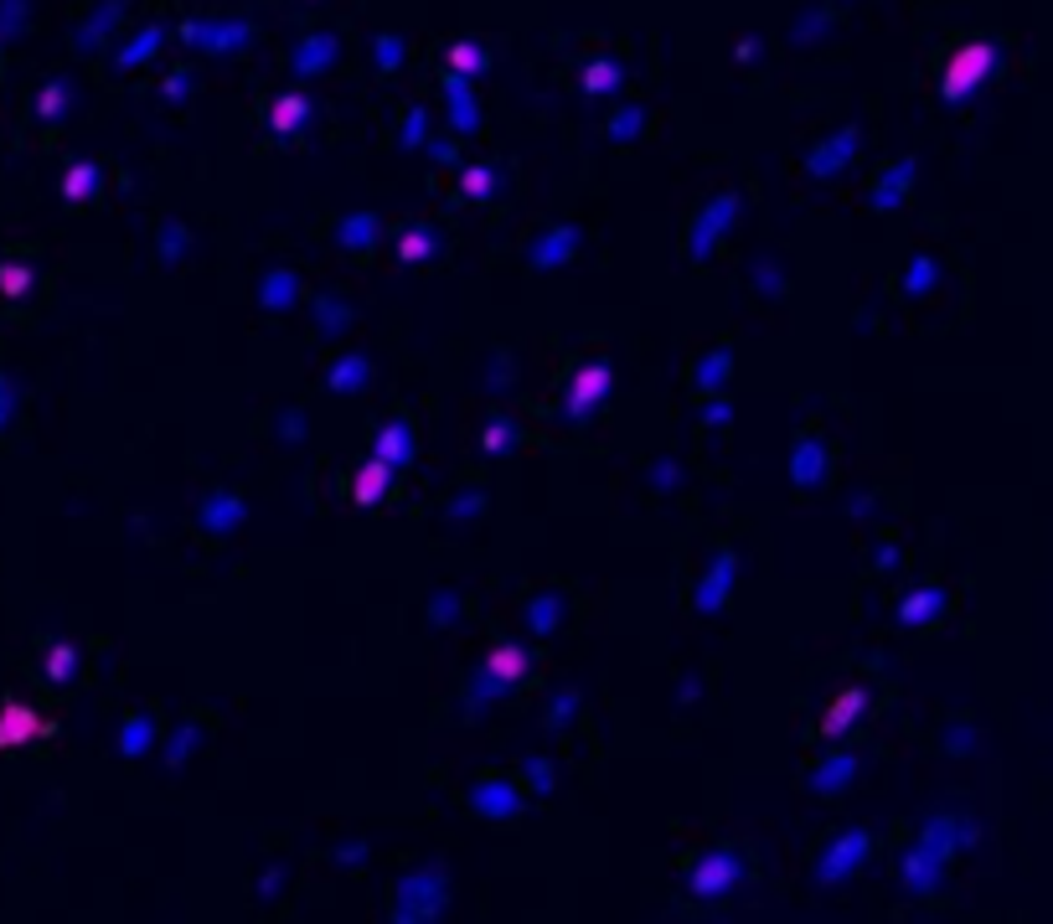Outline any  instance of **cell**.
I'll return each mask as SVG.
<instances>
[{
    "label": "cell",
    "instance_id": "cell-1",
    "mask_svg": "<svg viewBox=\"0 0 1053 924\" xmlns=\"http://www.w3.org/2000/svg\"><path fill=\"white\" fill-rule=\"evenodd\" d=\"M449 909V873L445 863H419L409 867L398 884H392V899H388V914L398 924H429Z\"/></svg>",
    "mask_w": 1053,
    "mask_h": 924
},
{
    "label": "cell",
    "instance_id": "cell-2",
    "mask_svg": "<svg viewBox=\"0 0 1053 924\" xmlns=\"http://www.w3.org/2000/svg\"><path fill=\"white\" fill-rule=\"evenodd\" d=\"M743 217V192H718V197H707L698 207V217L687 222L682 233V264H707L713 248H718L728 228Z\"/></svg>",
    "mask_w": 1053,
    "mask_h": 924
},
{
    "label": "cell",
    "instance_id": "cell-3",
    "mask_svg": "<svg viewBox=\"0 0 1053 924\" xmlns=\"http://www.w3.org/2000/svg\"><path fill=\"white\" fill-rule=\"evenodd\" d=\"M868 852H873V831H868V826H847V831H837V837L816 852V863H811L816 888H842L847 878H858L862 863H868Z\"/></svg>",
    "mask_w": 1053,
    "mask_h": 924
},
{
    "label": "cell",
    "instance_id": "cell-4",
    "mask_svg": "<svg viewBox=\"0 0 1053 924\" xmlns=\"http://www.w3.org/2000/svg\"><path fill=\"white\" fill-rule=\"evenodd\" d=\"M743 878V847H713V852H702L698 863L687 867V893L692 899H723V893H734Z\"/></svg>",
    "mask_w": 1053,
    "mask_h": 924
},
{
    "label": "cell",
    "instance_id": "cell-5",
    "mask_svg": "<svg viewBox=\"0 0 1053 924\" xmlns=\"http://www.w3.org/2000/svg\"><path fill=\"white\" fill-rule=\"evenodd\" d=\"M465 806L475 811V816H486V822H517L526 811V786L522 780H511V775H481V780H470L465 790Z\"/></svg>",
    "mask_w": 1053,
    "mask_h": 924
},
{
    "label": "cell",
    "instance_id": "cell-6",
    "mask_svg": "<svg viewBox=\"0 0 1053 924\" xmlns=\"http://www.w3.org/2000/svg\"><path fill=\"white\" fill-rule=\"evenodd\" d=\"M52 733H58V724H52L41 708L21 703V697H5V703H0V754H16V749L47 744Z\"/></svg>",
    "mask_w": 1053,
    "mask_h": 924
},
{
    "label": "cell",
    "instance_id": "cell-7",
    "mask_svg": "<svg viewBox=\"0 0 1053 924\" xmlns=\"http://www.w3.org/2000/svg\"><path fill=\"white\" fill-rule=\"evenodd\" d=\"M609 388H615V373H609V362H584L579 373L568 377V388H564V418L568 424H584V418H594V409L609 398Z\"/></svg>",
    "mask_w": 1053,
    "mask_h": 924
},
{
    "label": "cell",
    "instance_id": "cell-8",
    "mask_svg": "<svg viewBox=\"0 0 1053 924\" xmlns=\"http://www.w3.org/2000/svg\"><path fill=\"white\" fill-rule=\"evenodd\" d=\"M992 62H996V52L987 47V41H966L956 58L945 62V78H940V99H945V104H960L966 94H976V88H981V78L992 73Z\"/></svg>",
    "mask_w": 1053,
    "mask_h": 924
},
{
    "label": "cell",
    "instance_id": "cell-9",
    "mask_svg": "<svg viewBox=\"0 0 1053 924\" xmlns=\"http://www.w3.org/2000/svg\"><path fill=\"white\" fill-rule=\"evenodd\" d=\"M868 708H873V688H862V682L858 688H842L837 697H832V708L821 713V724L811 728V739H816V744H837V739H847V733L868 718Z\"/></svg>",
    "mask_w": 1053,
    "mask_h": 924
},
{
    "label": "cell",
    "instance_id": "cell-10",
    "mask_svg": "<svg viewBox=\"0 0 1053 924\" xmlns=\"http://www.w3.org/2000/svg\"><path fill=\"white\" fill-rule=\"evenodd\" d=\"M734 579H739V552L734 548H718L713 552V563H707V573L698 579V589H692V615H718L723 605H728V594H734Z\"/></svg>",
    "mask_w": 1053,
    "mask_h": 924
},
{
    "label": "cell",
    "instance_id": "cell-11",
    "mask_svg": "<svg viewBox=\"0 0 1053 924\" xmlns=\"http://www.w3.org/2000/svg\"><path fill=\"white\" fill-rule=\"evenodd\" d=\"M196 532H207V537H233L243 522H249V501L238 491H228V486H213V491L196 501V512H192Z\"/></svg>",
    "mask_w": 1053,
    "mask_h": 924
},
{
    "label": "cell",
    "instance_id": "cell-12",
    "mask_svg": "<svg viewBox=\"0 0 1053 924\" xmlns=\"http://www.w3.org/2000/svg\"><path fill=\"white\" fill-rule=\"evenodd\" d=\"M579 243H584V233L573 222H553V228H543L526 243V269L532 275H553V269H564L568 258L579 254Z\"/></svg>",
    "mask_w": 1053,
    "mask_h": 924
},
{
    "label": "cell",
    "instance_id": "cell-13",
    "mask_svg": "<svg viewBox=\"0 0 1053 924\" xmlns=\"http://www.w3.org/2000/svg\"><path fill=\"white\" fill-rule=\"evenodd\" d=\"M826 475H832V445L821 434H800L796 450H790V486L811 496L826 486Z\"/></svg>",
    "mask_w": 1053,
    "mask_h": 924
},
{
    "label": "cell",
    "instance_id": "cell-14",
    "mask_svg": "<svg viewBox=\"0 0 1053 924\" xmlns=\"http://www.w3.org/2000/svg\"><path fill=\"white\" fill-rule=\"evenodd\" d=\"M858 769H862V754H852V749H832L826 759H816V765L800 775V786L811 790V795H842V790L858 780Z\"/></svg>",
    "mask_w": 1053,
    "mask_h": 924
},
{
    "label": "cell",
    "instance_id": "cell-15",
    "mask_svg": "<svg viewBox=\"0 0 1053 924\" xmlns=\"http://www.w3.org/2000/svg\"><path fill=\"white\" fill-rule=\"evenodd\" d=\"M858 150H862V130L858 124H847V130H837L832 139H821L816 150L806 156V177L832 181L837 171H847V160H858Z\"/></svg>",
    "mask_w": 1053,
    "mask_h": 924
},
{
    "label": "cell",
    "instance_id": "cell-16",
    "mask_svg": "<svg viewBox=\"0 0 1053 924\" xmlns=\"http://www.w3.org/2000/svg\"><path fill=\"white\" fill-rule=\"evenodd\" d=\"M331 238H336V248H341V254L367 258L372 248H377V238H383V217H377V212H347L331 228Z\"/></svg>",
    "mask_w": 1053,
    "mask_h": 924
},
{
    "label": "cell",
    "instance_id": "cell-17",
    "mask_svg": "<svg viewBox=\"0 0 1053 924\" xmlns=\"http://www.w3.org/2000/svg\"><path fill=\"white\" fill-rule=\"evenodd\" d=\"M372 388V356L367 352H347L326 367V393L336 398H362Z\"/></svg>",
    "mask_w": 1053,
    "mask_h": 924
},
{
    "label": "cell",
    "instance_id": "cell-18",
    "mask_svg": "<svg viewBox=\"0 0 1053 924\" xmlns=\"http://www.w3.org/2000/svg\"><path fill=\"white\" fill-rule=\"evenodd\" d=\"M945 610H951V594L935 589V584H924V589L904 594L894 615H898V625H904V630H924V625H935Z\"/></svg>",
    "mask_w": 1053,
    "mask_h": 924
},
{
    "label": "cell",
    "instance_id": "cell-19",
    "mask_svg": "<svg viewBox=\"0 0 1053 924\" xmlns=\"http://www.w3.org/2000/svg\"><path fill=\"white\" fill-rule=\"evenodd\" d=\"M392 465L388 460H377V454H367L356 471H351V501L356 507H383L388 501V491H392Z\"/></svg>",
    "mask_w": 1053,
    "mask_h": 924
},
{
    "label": "cell",
    "instance_id": "cell-20",
    "mask_svg": "<svg viewBox=\"0 0 1053 924\" xmlns=\"http://www.w3.org/2000/svg\"><path fill=\"white\" fill-rule=\"evenodd\" d=\"M413 450H419V439H413V424H409V418H388L383 429L372 434V454H377V460H388L392 471H409V465H413Z\"/></svg>",
    "mask_w": 1053,
    "mask_h": 924
},
{
    "label": "cell",
    "instance_id": "cell-21",
    "mask_svg": "<svg viewBox=\"0 0 1053 924\" xmlns=\"http://www.w3.org/2000/svg\"><path fill=\"white\" fill-rule=\"evenodd\" d=\"M160 744V724H156V713H124V724H119L114 733V749H119V759H140V754H150V749Z\"/></svg>",
    "mask_w": 1053,
    "mask_h": 924
},
{
    "label": "cell",
    "instance_id": "cell-22",
    "mask_svg": "<svg viewBox=\"0 0 1053 924\" xmlns=\"http://www.w3.org/2000/svg\"><path fill=\"white\" fill-rule=\"evenodd\" d=\"M37 671H41V682L47 688H73L78 682V671H83V651L73 646V641H52V646L37 656Z\"/></svg>",
    "mask_w": 1053,
    "mask_h": 924
},
{
    "label": "cell",
    "instance_id": "cell-23",
    "mask_svg": "<svg viewBox=\"0 0 1053 924\" xmlns=\"http://www.w3.org/2000/svg\"><path fill=\"white\" fill-rule=\"evenodd\" d=\"M915 171L919 166L909 156L898 160V166H888V171L873 181V202H868V207H873V212H894V207H904L909 192H915Z\"/></svg>",
    "mask_w": 1053,
    "mask_h": 924
},
{
    "label": "cell",
    "instance_id": "cell-24",
    "mask_svg": "<svg viewBox=\"0 0 1053 924\" xmlns=\"http://www.w3.org/2000/svg\"><path fill=\"white\" fill-rule=\"evenodd\" d=\"M486 671L496 677V682L517 688V682H526V677H532V651H526L522 641H496V646L486 651Z\"/></svg>",
    "mask_w": 1053,
    "mask_h": 924
},
{
    "label": "cell",
    "instance_id": "cell-25",
    "mask_svg": "<svg viewBox=\"0 0 1053 924\" xmlns=\"http://www.w3.org/2000/svg\"><path fill=\"white\" fill-rule=\"evenodd\" d=\"M37 264L32 258H21V254H5L0 258V300L5 305H26V300L37 295Z\"/></svg>",
    "mask_w": 1053,
    "mask_h": 924
},
{
    "label": "cell",
    "instance_id": "cell-26",
    "mask_svg": "<svg viewBox=\"0 0 1053 924\" xmlns=\"http://www.w3.org/2000/svg\"><path fill=\"white\" fill-rule=\"evenodd\" d=\"M564 620H568V594L564 589H543V594H532V599H526V630H532L537 641L558 635Z\"/></svg>",
    "mask_w": 1053,
    "mask_h": 924
},
{
    "label": "cell",
    "instance_id": "cell-27",
    "mask_svg": "<svg viewBox=\"0 0 1053 924\" xmlns=\"http://www.w3.org/2000/svg\"><path fill=\"white\" fill-rule=\"evenodd\" d=\"M311 320H315V341H341V336L356 326V315H351V300H341V295H315Z\"/></svg>",
    "mask_w": 1053,
    "mask_h": 924
},
{
    "label": "cell",
    "instance_id": "cell-28",
    "mask_svg": "<svg viewBox=\"0 0 1053 924\" xmlns=\"http://www.w3.org/2000/svg\"><path fill=\"white\" fill-rule=\"evenodd\" d=\"M728 377H734V352L718 346V352H707L692 362V393L707 398V393H723L728 388Z\"/></svg>",
    "mask_w": 1053,
    "mask_h": 924
},
{
    "label": "cell",
    "instance_id": "cell-29",
    "mask_svg": "<svg viewBox=\"0 0 1053 924\" xmlns=\"http://www.w3.org/2000/svg\"><path fill=\"white\" fill-rule=\"evenodd\" d=\"M294 300H300V275L294 269H269V275L258 279V305L269 315L294 311Z\"/></svg>",
    "mask_w": 1053,
    "mask_h": 924
},
{
    "label": "cell",
    "instance_id": "cell-30",
    "mask_svg": "<svg viewBox=\"0 0 1053 924\" xmlns=\"http://www.w3.org/2000/svg\"><path fill=\"white\" fill-rule=\"evenodd\" d=\"M935 284H940V264H935L930 254H915V258H909V264H904V269L894 275V290H898L904 300H924L930 290H935Z\"/></svg>",
    "mask_w": 1053,
    "mask_h": 924
},
{
    "label": "cell",
    "instance_id": "cell-31",
    "mask_svg": "<svg viewBox=\"0 0 1053 924\" xmlns=\"http://www.w3.org/2000/svg\"><path fill=\"white\" fill-rule=\"evenodd\" d=\"M392 254H398V264H429L439 254V233L424 228V222H409V228H398V238H392Z\"/></svg>",
    "mask_w": 1053,
    "mask_h": 924
},
{
    "label": "cell",
    "instance_id": "cell-32",
    "mask_svg": "<svg viewBox=\"0 0 1053 924\" xmlns=\"http://www.w3.org/2000/svg\"><path fill=\"white\" fill-rule=\"evenodd\" d=\"M517 439H522V429H517L511 413H491L486 424H481V450H486L491 460H507V454L517 450Z\"/></svg>",
    "mask_w": 1053,
    "mask_h": 924
},
{
    "label": "cell",
    "instance_id": "cell-33",
    "mask_svg": "<svg viewBox=\"0 0 1053 924\" xmlns=\"http://www.w3.org/2000/svg\"><path fill=\"white\" fill-rule=\"evenodd\" d=\"M186 254H192V228H186V222H175V217H171V222H160V228H156V264H160V269H175Z\"/></svg>",
    "mask_w": 1053,
    "mask_h": 924
},
{
    "label": "cell",
    "instance_id": "cell-34",
    "mask_svg": "<svg viewBox=\"0 0 1053 924\" xmlns=\"http://www.w3.org/2000/svg\"><path fill=\"white\" fill-rule=\"evenodd\" d=\"M305 119H311V99H305V94H279V99L269 104V130H274V135H294Z\"/></svg>",
    "mask_w": 1053,
    "mask_h": 924
},
{
    "label": "cell",
    "instance_id": "cell-35",
    "mask_svg": "<svg viewBox=\"0 0 1053 924\" xmlns=\"http://www.w3.org/2000/svg\"><path fill=\"white\" fill-rule=\"evenodd\" d=\"M94 197H98V166L94 160L68 166V177H62V202H68V207H88Z\"/></svg>",
    "mask_w": 1053,
    "mask_h": 924
},
{
    "label": "cell",
    "instance_id": "cell-36",
    "mask_svg": "<svg viewBox=\"0 0 1053 924\" xmlns=\"http://www.w3.org/2000/svg\"><path fill=\"white\" fill-rule=\"evenodd\" d=\"M517 775H522L526 795H553V790H558V765H553V759H543V754H526Z\"/></svg>",
    "mask_w": 1053,
    "mask_h": 924
},
{
    "label": "cell",
    "instance_id": "cell-37",
    "mask_svg": "<svg viewBox=\"0 0 1053 924\" xmlns=\"http://www.w3.org/2000/svg\"><path fill=\"white\" fill-rule=\"evenodd\" d=\"M202 733H207V728L196 724V718H186V724H175L171 744H166V765H171V769H181V765H186V759H192V749L202 744Z\"/></svg>",
    "mask_w": 1053,
    "mask_h": 924
},
{
    "label": "cell",
    "instance_id": "cell-38",
    "mask_svg": "<svg viewBox=\"0 0 1053 924\" xmlns=\"http://www.w3.org/2000/svg\"><path fill=\"white\" fill-rule=\"evenodd\" d=\"M573 718H579V692H573V688L553 692V703H547V713H543L547 733H564V728L573 724Z\"/></svg>",
    "mask_w": 1053,
    "mask_h": 924
},
{
    "label": "cell",
    "instance_id": "cell-39",
    "mask_svg": "<svg viewBox=\"0 0 1053 924\" xmlns=\"http://www.w3.org/2000/svg\"><path fill=\"white\" fill-rule=\"evenodd\" d=\"M496 192V171L491 166H470L465 177H460V197L465 202H486Z\"/></svg>",
    "mask_w": 1053,
    "mask_h": 924
},
{
    "label": "cell",
    "instance_id": "cell-40",
    "mask_svg": "<svg viewBox=\"0 0 1053 924\" xmlns=\"http://www.w3.org/2000/svg\"><path fill=\"white\" fill-rule=\"evenodd\" d=\"M445 88L455 94V114H449V119H455V135H470V130H475V104L465 99V88H460V73H449Z\"/></svg>",
    "mask_w": 1053,
    "mask_h": 924
},
{
    "label": "cell",
    "instance_id": "cell-41",
    "mask_svg": "<svg viewBox=\"0 0 1053 924\" xmlns=\"http://www.w3.org/2000/svg\"><path fill=\"white\" fill-rule=\"evenodd\" d=\"M609 88H620V68H615V62H589L584 94H609Z\"/></svg>",
    "mask_w": 1053,
    "mask_h": 924
},
{
    "label": "cell",
    "instance_id": "cell-42",
    "mask_svg": "<svg viewBox=\"0 0 1053 924\" xmlns=\"http://www.w3.org/2000/svg\"><path fill=\"white\" fill-rule=\"evenodd\" d=\"M728 418H734V403H728V393H707V398H702V413H698L702 429H723Z\"/></svg>",
    "mask_w": 1053,
    "mask_h": 924
},
{
    "label": "cell",
    "instance_id": "cell-43",
    "mask_svg": "<svg viewBox=\"0 0 1053 924\" xmlns=\"http://www.w3.org/2000/svg\"><path fill=\"white\" fill-rule=\"evenodd\" d=\"M615 145H630V139L641 135V109H625V114H615V124L605 130Z\"/></svg>",
    "mask_w": 1053,
    "mask_h": 924
},
{
    "label": "cell",
    "instance_id": "cell-44",
    "mask_svg": "<svg viewBox=\"0 0 1053 924\" xmlns=\"http://www.w3.org/2000/svg\"><path fill=\"white\" fill-rule=\"evenodd\" d=\"M16 424V382L0 373V439H5V429Z\"/></svg>",
    "mask_w": 1053,
    "mask_h": 924
},
{
    "label": "cell",
    "instance_id": "cell-45",
    "mask_svg": "<svg viewBox=\"0 0 1053 924\" xmlns=\"http://www.w3.org/2000/svg\"><path fill=\"white\" fill-rule=\"evenodd\" d=\"M455 610H460V594H434V599H429V620H434V625H455Z\"/></svg>",
    "mask_w": 1053,
    "mask_h": 924
},
{
    "label": "cell",
    "instance_id": "cell-46",
    "mask_svg": "<svg viewBox=\"0 0 1053 924\" xmlns=\"http://www.w3.org/2000/svg\"><path fill=\"white\" fill-rule=\"evenodd\" d=\"M331 52H336V41H311V47L300 52V68H305V73H311V68H326Z\"/></svg>",
    "mask_w": 1053,
    "mask_h": 924
},
{
    "label": "cell",
    "instance_id": "cell-47",
    "mask_svg": "<svg viewBox=\"0 0 1053 924\" xmlns=\"http://www.w3.org/2000/svg\"><path fill=\"white\" fill-rule=\"evenodd\" d=\"M449 62H455V68H460V73H481V68H486V58H481V52H475V47H470V41H460V47H455V52H449Z\"/></svg>",
    "mask_w": 1053,
    "mask_h": 924
},
{
    "label": "cell",
    "instance_id": "cell-48",
    "mask_svg": "<svg viewBox=\"0 0 1053 924\" xmlns=\"http://www.w3.org/2000/svg\"><path fill=\"white\" fill-rule=\"evenodd\" d=\"M62 104H68V94H62L58 83H52V88H41V99H37V119H58V114H62Z\"/></svg>",
    "mask_w": 1053,
    "mask_h": 924
},
{
    "label": "cell",
    "instance_id": "cell-49",
    "mask_svg": "<svg viewBox=\"0 0 1053 924\" xmlns=\"http://www.w3.org/2000/svg\"><path fill=\"white\" fill-rule=\"evenodd\" d=\"M300 434H305V413H300V409H285V418H279V439H285V445H294Z\"/></svg>",
    "mask_w": 1053,
    "mask_h": 924
},
{
    "label": "cell",
    "instance_id": "cell-50",
    "mask_svg": "<svg viewBox=\"0 0 1053 924\" xmlns=\"http://www.w3.org/2000/svg\"><path fill=\"white\" fill-rule=\"evenodd\" d=\"M429 156H434V166H455V160H460V145H455V139H434Z\"/></svg>",
    "mask_w": 1053,
    "mask_h": 924
},
{
    "label": "cell",
    "instance_id": "cell-51",
    "mask_svg": "<svg viewBox=\"0 0 1053 924\" xmlns=\"http://www.w3.org/2000/svg\"><path fill=\"white\" fill-rule=\"evenodd\" d=\"M419 139H424V114L413 109V114H409V124H403V145H419Z\"/></svg>",
    "mask_w": 1053,
    "mask_h": 924
},
{
    "label": "cell",
    "instance_id": "cell-52",
    "mask_svg": "<svg viewBox=\"0 0 1053 924\" xmlns=\"http://www.w3.org/2000/svg\"><path fill=\"white\" fill-rule=\"evenodd\" d=\"M392 62H398V41H383V68H392Z\"/></svg>",
    "mask_w": 1053,
    "mask_h": 924
}]
</instances>
